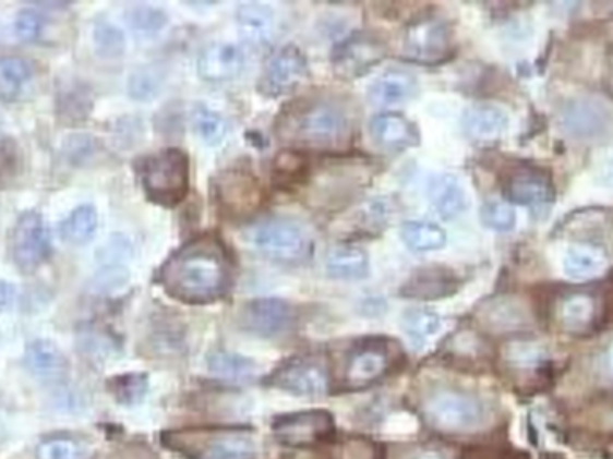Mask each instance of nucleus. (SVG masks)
<instances>
[{
  "mask_svg": "<svg viewBox=\"0 0 613 459\" xmlns=\"http://www.w3.org/2000/svg\"><path fill=\"white\" fill-rule=\"evenodd\" d=\"M167 293L185 303H208L223 297L228 286V258L217 239H196L161 268Z\"/></svg>",
  "mask_w": 613,
  "mask_h": 459,
  "instance_id": "nucleus-1",
  "label": "nucleus"
},
{
  "mask_svg": "<svg viewBox=\"0 0 613 459\" xmlns=\"http://www.w3.org/2000/svg\"><path fill=\"white\" fill-rule=\"evenodd\" d=\"M420 414L428 427L447 436L479 433L492 420L490 408L479 395L453 386H440L423 395Z\"/></svg>",
  "mask_w": 613,
  "mask_h": 459,
  "instance_id": "nucleus-2",
  "label": "nucleus"
},
{
  "mask_svg": "<svg viewBox=\"0 0 613 459\" xmlns=\"http://www.w3.org/2000/svg\"><path fill=\"white\" fill-rule=\"evenodd\" d=\"M161 444L187 459H256L255 436L236 427H192L166 431Z\"/></svg>",
  "mask_w": 613,
  "mask_h": 459,
  "instance_id": "nucleus-3",
  "label": "nucleus"
},
{
  "mask_svg": "<svg viewBox=\"0 0 613 459\" xmlns=\"http://www.w3.org/2000/svg\"><path fill=\"white\" fill-rule=\"evenodd\" d=\"M142 185L153 202L172 207L189 191V158L180 149H166L141 164Z\"/></svg>",
  "mask_w": 613,
  "mask_h": 459,
  "instance_id": "nucleus-4",
  "label": "nucleus"
},
{
  "mask_svg": "<svg viewBox=\"0 0 613 459\" xmlns=\"http://www.w3.org/2000/svg\"><path fill=\"white\" fill-rule=\"evenodd\" d=\"M402 353L397 343L387 339H366L353 345L341 369V386L347 389L370 388L386 377Z\"/></svg>",
  "mask_w": 613,
  "mask_h": 459,
  "instance_id": "nucleus-5",
  "label": "nucleus"
},
{
  "mask_svg": "<svg viewBox=\"0 0 613 459\" xmlns=\"http://www.w3.org/2000/svg\"><path fill=\"white\" fill-rule=\"evenodd\" d=\"M350 133L347 111L333 101H312L297 116L295 136L306 146L336 147Z\"/></svg>",
  "mask_w": 613,
  "mask_h": 459,
  "instance_id": "nucleus-6",
  "label": "nucleus"
},
{
  "mask_svg": "<svg viewBox=\"0 0 613 459\" xmlns=\"http://www.w3.org/2000/svg\"><path fill=\"white\" fill-rule=\"evenodd\" d=\"M250 241L264 257L278 263H300L311 247L305 230L297 221L281 217L256 225Z\"/></svg>",
  "mask_w": 613,
  "mask_h": 459,
  "instance_id": "nucleus-7",
  "label": "nucleus"
},
{
  "mask_svg": "<svg viewBox=\"0 0 613 459\" xmlns=\"http://www.w3.org/2000/svg\"><path fill=\"white\" fill-rule=\"evenodd\" d=\"M273 436L278 444L291 449H306L328 444L336 436L333 414L323 409H309L298 413L280 414L273 420Z\"/></svg>",
  "mask_w": 613,
  "mask_h": 459,
  "instance_id": "nucleus-8",
  "label": "nucleus"
},
{
  "mask_svg": "<svg viewBox=\"0 0 613 459\" xmlns=\"http://www.w3.org/2000/svg\"><path fill=\"white\" fill-rule=\"evenodd\" d=\"M453 38L447 24L436 16H422L409 24L404 36V55L417 63L433 65L447 60Z\"/></svg>",
  "mask_w": 613,
  "mask_h": 459,
  "instance_id": "nucleus-9",
  "label": "nucleus"
},
{
  "mask_svg": "<svg viewBox=\"0 0 613 459\" xmlns=\"http://www.w3.org/2000/svg\"><path fill=\"white\" fill-rule=\"evenodd\" d=\"M51 253V233L41 214H22L13 230V261L22 273L36 271Z\"/></svg>",
  "mask_w": 613,
  "mask_h": 459,
  "instance_id": "nucleus-10",
  "label": "nucleus"
},
{
  "mask_svg": "<svg viewBox=\"0 0 613 459\" xmlns=\"http://www.w3.org/2000/svg\"><path fill=\"white\" fill-rule=\"evenodd\" d=\"M267 383L287 394L317 397L328 389V372L317 359H291L281 364Z\"/></svg>",
  "mask_w": 613,
  "mask_h": 459,
  "instance_id": "nucleus-11",
  "label": "nucleus"
},
{
  "mask_svg": "<svg viewBox=\"0 0 613 459\" xmlns=\"http://www.w3.org/2000/svg\"><path fill=\"white\" fill-rule=\"evenodd\" d=\"M386 56V44L378 36L358 33L342 41L334 51V71L339 76L352 80L370 71Z\"/></svg>",
  "mask_w": 613,
  "mask_h": 459,
  "instance_id": "nucleus-12",
  "label": "nucleus"
},
{
  "mask_svg": "<svg viewBox=\"0 0 613 459\" xmlns=\"http://www.w3.org/2000/svg\"><path fill=\"white\" fill-rule=\"evenodd\" d=\"M295 311L289 303L277 298H261L242 309L241 325L259 338H278L291 330Z\"/></svg>",
  "mask_w": 613,
  "mask_h": 459,
  "instance_id": "nucleus-13",
  "label": "nucleus"
},
{
  "mask_svg": "<svg viewBox=\"0 0 613 459\" xmlns=\"http://www.w3.org/2000/svg\"><path fill=\"white\" fill-rule=\"evenodd\" d=\"M306 77V61L297 47H286L273 56L267 63L261 82V90L266 96H286L298 88Z\"/></svg>",
  "mask_w": 613,
  "mask_h": 459,
  "instance_id": "nucleus-14",
  "label": "nucleus"
},
{
  "mask_svg": "<svg viewBox=\"0 0 613 459\" xmlns=\"http://www.w3.org/2000/svg\"><path fill=\"white\" fill-rule=\"evenodd\" d=\"M244 67V52L231 41H214L206 46L197 60V72L208 83L230 82Z\"/></svg>",
  "mask_w": 613,
  "mask_h": 459,
  "instance_id": "nucleus-15",
  "label": "nucleus"
},
{
  "mask_svg": "<svg viewBox=\"0 0 613 459\" xmlns=\"http://www.w3.org/2000/svg\"><path fill=\"white\" fill-rule=\"evenodd\" d=\"M219 202L233 216H244L261 205L262 192L255 178L247 172L233 171L223 177L219 183Z\"/></svg>",
  "mask_w": 613,
  "mask_h": 459,
  "instance_id": "nucleus-16",
  "label": "nucleus"
},
{
  "mask_svg": "<svg viewBox=\"0 0 613 459\" xmlns=\"http://www.w3.org/2000/svg\"><path fill=\"white\" fill-rule=\"evenodd\" d=\"M26 364L31 374L46 383L61 381L69 374V363L58 347L47 339L31 341L26 349Z\"/></svg>",
  "mask_w": 613,
  "mask_h": 459,
  "instance_id": "nucleus-17",
  "label": "nucleus"
},
{
  "mask_svg": "<svg viewBox=\"0 0 613 459\" xmlns=\"http://www.w3.org/2000/svg\"><path fill=\"white\" fill-rule=\"evenodd\" d=\"M429 200L440 216L453 219L468 207L467 192L453 174H440L429 183Z\"/></svg>",
  "mask_w": 613,
  "mask_h": 459,
  "instance_id": "nucleus-18",
  "label": "nucleus"
},
{
  "mask_svg": "<svg viewBox=\"0 0 613 459\" xmlns=\"http://www.w3.org/2000/svg\"><path fill=\"white\" fill-rule=\"evenodd\" d=\"M370 133L378 146L387 149L414 146L418 142L417 130L406 117L398 113H383L370 122Z\"/></svg>",
  "mask_w": 613,
  "mask_h": 459,
  "instance_id": "nucleus-19",
  "label": "nucleus"
},
{
  "mask_svg": "<svg viewBox=\"0 0 613 459\" xmlns=\"http://www.w3.org/2000/svg\"><path fill=\"white\" fill-rule=\"evenodd\" d=\"M237 27L242 40L253 46L266 44L275 31V13L269 5L244 4L237 10Z\"/></svg>",
  "mask_w": 613,
  "mask_h": 459,
  "instance_id": "nucleus-20",
  "label": "nucleus"
},
{
  "mask_svg": "<svg viewBox=\"0 0 613 459\" xmlns=\"http://www.w3.org/2000/svg\"><path fill=\"white\" fill-rule=\"evenodd\" d=\"M417 92V80L404 71H387L370 86V101L378 107L408 101Z\"/></svg>",
  "mask_w": 613,
  "mask_h": 459,
  "instance_id": "nucleus-21",
  "label": "nucleus"
},
{
  "mask_svg": "<svg viewBox=\"0 0 613 459\" xmlns=\"http://www.w3.org/2000/svg\"><path fill=\"white\" fill-rule=\"evenodd\" d=\"M462 124L468 135L479 141H490L508 128V116L506 111L493 105H476L465 111Z\"/></svg>",
  "mask_w": 613,
  "mask_h": 459,
  "instance_id": "nucleus-22",
  "label": "nucleus"
},
{
  "mask_svg": "<svg viewBox=\"0 0 613 459\" xmlns=\"http://www.w3.org/2000/svg\"><path fill=\"white\" fill-rule=\"evenodd\" d=\"M454 278L447 269L425 268L418 271L414 277L404 286L402 294L420 300H433V298L447 297L453 293Z\"/></svg>",
  "mask_w": 613,
  "mask_h": 459,
  "instance_id": "nucleus-23",
  "label": "nucleus"
},
{
  "mask_svg": "<svg viewBox=\"0 0 613 459\" xmlns=\"http://www.w3.org/2000/svg\"><path fill=\"white\" fill-rule=\"evenodd\" d=\"M598 314V303L592 297L584 293L568 294L563 298L558 307V319L568 333H584L592 327Z\"/></svg>",
  "mask_w": 613,
  "mask_h": 459,
  "instance_id": "nucleus-24",
  "label": "nucleus"
},
{
  "mask_svg": "<svg viewBox=\"0 0 613 459\" xmlns=\"http://www.w3.org/2000/svg\"><path fill=\"white\" fill-rule=\"evenodd\" d=\"M551 183L533 172H524L513 177L508 183V197L512 202L526 207H538L553 200Z\"/></svg>",
  "mask_w": 613,
  "mask_h": 459,
  "instance_id": "nucleus-25",
  "label": "nucleus"
},
{
  "mask_svg": "<svg viewBox=\"0 0 613 459\" xmlns=\"http://www.w3.org/2000/svg\"><path fill=\"white\" fill-rule=\"evenodd\" d=\"M526 311L520 303L508 298L493 300L486 303L479 313V319L484 327L492 328L495 333H508L513 328H518L526 322Z\"/></svg>",
  "mask_w": 613,
  "mask_h": 459,
  "instance_id": "nucleus-26",
  "label": "nucleus"
},
{
  "mask_svg": "<svg viewBox=\"0 0 613 459\" xmlns=\"http://www.w3.org/2000/svg\"><path fill=\"white\" fill-rule=\"evenodd\" d=\"M94 447L74 434H52L36 447L38 459H92Z\"/></svg>",
  "mask_w": 613,
  "mask_h": 459,
  "instance_id": "nucleus-27",
  "label": "nucleus"
},
{
  "mask_svg": "<svg viewBox=\"0 0 613 459\" xmlns=\"http://www.w3.org/2000/svg\"><path fill=\"white\" fill-rule=\"evenodd\" d=\"M563 269L574 280H590L603 275L606 258L596 247L573 246L563 258Z\"/></svg>",
  "mask_w": 613,
  "mask_h": 459,
  "instance_id": "nucleus-28",
  "label": "nucleus"
},
{
  "mask_svg": "<svg viewBox=\"0 0 613 459\" xmlns=\"http://www.w3.org/2000/svg\"><path fill=\"white\" fill-rule=\"evenodd\" d=\"M327 271L336 278L358 280L368 273L366 253L356 246H336L327 255Z\"/></svg>",
  "mask_w": 613,
  "mask_h": 459,
  "instance_id": "nucleus-29",
  "label": "nucleus"
},
{
  "mask_svg": "<svg viewBox=\"0 0 613 459\" xmlns=\"http://www.w3.org/2000/svg\"><path fill=\"white\" fill-rule=\"evenodd\" d=\"M99 217H97L96 208L92 205H81L76 210H72L71 216L67 217V221L61 225V235L67 243L81 244L91 243L97 232Z\"/></svg>",
  "mask_w": 613,
  "mask_h": 459,
  "instance_id": "nucleus-30",
  "label": "nucleus"
},
{
  "mask_svg": "<svg viewBox=\"0 0 613 459\" xmlns=\"http://www.w3.org/2000/svg\"><path fill=\"white\" fill-rule=\"evenodd\" d=\"M33 77V67L29 61L19 56H4L0 58V96L5 99H15L22 88Z\"/></svg>",
  "mask_w": 613,
  "mask_h": 459,
  "instance_id": "nucleus-31",
  "label": "nucleus"
},
{
  "mask_svg": "<svg viewBox=\"0 0 613 459\" xmlns=\"http://www.w3.org/2000/svg\"><path fill=\"white\" fill-rule=\"evenodd\" d=\"M191 119L194 132L205 142L206 146H217L227 138L228 130H230L227 119L212 108L196 105L192 108Z\"/></svg>",
  "mask_w": 613,
  "mask_h": 459,
  "instance_id": "nucleus-32",
  "label": "nucleus"
},
{
  "mask_svg": "<svg viewBox=\"0 0 613 459\" xmlns=\"http://www.w3.org/2000/svg\"><path fill=\"white\" fill-rule=\"evenodd\" d=\"M402 239L414 252H434L445 246L447 235L434 222L408 221L402 227Z\"/></svg>",
  "mask_w": 613,
  "mask_h": 459,
  "instance_id": "nucleus-33",
  "label": "nucleus"
},
{
  "mask_svg": "<svg viewBox=\"0 0 613 459\" xmlns=\"http://www.w3.org/2000/svg\"><path fill=\"white\" fill-rule=\"evenodd\" d=\"M402 327L411 339L412 345L423 347L429 339L436 336L437 330L442 327V319L434 311L429 309L414 307L404 313Z\"/></svg>",
  "mask_w": 613,
  "mask_h": 459,
  "instance_id": "nucleus-34",
  "label": "nucleus"
},
{
  "mask_svg": "<svg viewBox=\"0 0 613 459\" xmlns=\"http://www.w3.org/2000/svg\"><path fill=\"white\" fill-rule=\"evenodd\" d=\"M128 24L136 36L153 38L167 26V15L153 5H136L128 13Z\"/></svg>",
  "mask_w": 613,
  "mask_h": 459,
  "instance_id": "nucleus-35",
  "label": "nucleus"
},
{
  "mask_svg": "<svg viewBox=\"0 0 613 459\" xmlns=\"http://www.w3.org/2000/svg\"><path fill=\"white\" fill-rule=\"evenodd\" d=\"M58 110H60V117L69 122L83 121L92 110L91 94L83 85H71L61 92Z\"/></svg>",
  "mask_w": 613,
  "mask_h": 459,
  "instance_id": "nucleus-36",
  "label": "nucleus"
},
{
  "mask_svg": "<svg viewBox=\"0 0 613 459\" xmlns=\"http://www.w3.org/2000/svg\"><path fill=\"white\" fill-rule=\"evenodd\" d=\"M208 366H211L212 374L219 375L223 378H230V381H242V378L252 377L253 372H255V364L250 359L227 352L214 353Z\"/></svg>",
  "mask_w": 613,
  "mask_h": 459,
  "instance_id": "nucleus-37",
  "label": "nucleus"
},
{
  "mask_svg": "<svg viewBox=\"0 0 613 459\" xmlns=\"http://www.w3.org/2000/svg\"><path fill=\"white\" fill-rule=\"evenodd\" d=\"M110 391L119 404L133 406L147 394V377L144 374H127L111 378Z\"/></svg>",
  "mask_w": 613,
  "mask_h": 459,
  "instance_id": "nucleus-38",
  "label": "nucleus"
},
{
  "mask_svg": "<svg viewBox=\"0 0 613 459\" xmlns=\"http://www.w3.org/2000/svg\"><path fill=\"white\" fill-rule=\"evenodd\" d=\"M94 44H96L97 55L103 58H119L127 49V38L119 27L110 22H97L94 29Z\"/></svg>",
  "mask_w": 613,
  "mask_h": 459,
  "instance_id": "nucleus-39",
  "label": "nucleus"
},
{
  "mask_svg": "<svg viewBox=\"0 0 613 459\" xmlns=\"http://www.w3.org/2000/svg\"><path fill=\"white\" fill-rule=\"evenodd\" d=\"M160 88V74L153 69H141V71L133 72L128 82L130 96L136 101H149L153 97L158 96Z\"/></svg>",
  "mask_w": 613,
  "mask_h": 459,
  "instance_id": "nucleus-40",
  "label": "nucleus"
},
{
  "mask_svg": "<svg viewBox=\"0 0 613 459\" xmlns=\"http://www.w3.org/2000/svg\"><path fill=\"white\" fill-rule=\"evenodd\" d=\"M481 219L488 228L497 230V232H509L517 222V216H515L512 205L504 202L484 203Z\"/></svg>",
  "mask_w": 613,
  "mask_h": 459,
  "instance_id": "nucleus-41",
  "label": "nucleus"
},
{
  "mask_svg": "<svg viewBox=\"0 0 613 459\" xmlns=\"http://www.w3.org/2000/svg\"><path fill=\"white\" fill-rule=\"evenodd\" d=\"M21 172V153L15 142H0V189H5L15 182Z\"/></svg>",
  "mask_w": 613,
  "mask_h": 459,
  "instance_id": "nucleus-42",
  "label": "nucleus"
},
{
  "mask_svg": "<svg viewBox=\"0 0 613 459\" xmlns=\"http://www.w3.org/2000/svg\"><path fill=\"white\" fill-rule=\"evenodd\" d=\"M133 247L130 241L122 235H113L108 243L103 244L101 250H97V258L101 261L105 268H119L127 258L131 257Z\"/></svg>",
  "mask_w": 613,
  "mask_h": 459,
  "instance_id": "nucleus-43",
  "label": "nucleus"
},
{
  "mask_svg": "<svg viewBox=\"0 0 613 459\" xmlns=\"http://www.w3.org/2000/svg\"><path fill=\"white\" fill-rule=\"evenodd\" d=\"M41 29H44V16L40 15V11L27 8V10H22L21 13L16 15V36H19L22 41H27V44H29V41L38 40L41 35Z\"/></svg>",
  "mask_w": 613,
  "mask_h": 459,
  "instance_id": "nucleus-44",
  "label": "nucleus"
},
{
  "mask_svg": "<svg viewBox=\"0 0 613 459\" xmlns=\"http://www.w3.org/2000/svg\"><path fill=\"white\" fill-rule=\"evenodd\" d=\"M392 459H450L447 450L433 444L402 445L393 450Z\"/></svg>",
  "mask_w": 613,
  "mask_h": 459,
  "instance_id": "nucleus-45",
  "label": "nucleus"
},
{
  "mask_svg": "<svg viewBox=\"0 0 613 459\" xmlns=\"http://www.w3.org/2000/svg\"><path fill=\"white\" fill-rule=\"evenodd\" d=\"M334 459H378V449L368 439H350L337 447Z\"/></svg>",
  "mask_w": 613,
  "mask_h": 459,
  "instance_id": "nucleus-46",
  "label": "nucleus"
},
{
  "mask_svg": "<svg viewBox=\"0 0 613 459\" xmlns=\"http://www.w3.org/2000/svg\"><path fill=\"white\" fill-rule=\"evenodd\" d=\"M128 278H130L128 269L119 266V268H103L94 282L99 291H111V289L122 288L128 282Z\"/></svg>",
  "mask_w": 613,
  "mask_h": 459,
  "instance_id": "nucleus-47",
  "label": "nucleus"
},
{
  "mask_svg": "<svg viewBox=\"0 0 613 459\" xmlns=\"http://www.w3.org/2000/svg\"><path fill=\"white\" fill-rule=\"evenodd\" d=\"M67 147H69V157L72 162H76V160H85L91 157L94 152V141L86 135L72 136Z\"/></svg>",
  "mask_w": 613,
  "mask_h": 459,
  "instance_id": "nucleus-48",
  "label": "nucleus"
},
{
  "mask_svg": "<svg viewBox=\"0 0 613 459\" xmlns=\"http://www.w3.org/2000/svg\"><path fill=\"white\" fill-rule=\"evenodd\" d=\"M110 459H158L146 445H127L122 449L117 450L116 455Z\"/></svg>",
  "mask_w": 613,
  "mask_h": 459,
  "instance_id": "nucleus-49",
  "label": "nucleus"
},
{
  "mask_svg": "<svg viewBox=\"0 0 613 459\" xmlns=\"http://www.w3.org/2000/svg\"><path fill=\"white\" fill-rule=\"evenodd\" d=\"M599 370L604 378H609L613 384V341H610L599 355Z\"/></svg>",
  "mask_w": 613,
  "mask_h": 459,
  "instance_id": "nucleus-50",
  "label": "nucleus"
},
{
  "mask_svg": "<svg viewBox=\"0 0 613 459\" xmlns=\"http://www.w3.org/2000/svg\"><path fill=\"white\" fill-rule=\"evenodd\" d=\"M16 289L13 283L5 282V280H0V313L10 309L15 302Z\"/></svg>",
  "mask_w": 613,
  "mask_h": 459,
  "instance_id": "nucleus-51",
  "label": "nucleus"
}]
</instances>
